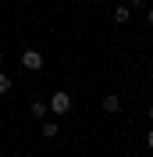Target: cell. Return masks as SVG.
<instances>
[{
  "mask_svg": "<svg viewBox=\"0 0 153 157\" xmlns=\"http://www.w3.org/2000/svg\"><path fill=\"white\" fill-rule=\"evenodd\" d=\"M47 111H54V114H68L71 111V97H68L64 89H57L54 97H50V104H47Z\"/></svg>",
  "mask_w": 153,
  "mask_h": 157,
  "instance_id": "1",
  "label": "cell"
},
{
  "mask_svg": "<svg viewBox=\"0 0 153 157\" xmlns=\"http://www.w3.org/2000/svg\"><path fill=\"white\" fill-rule=\"evenodd\" d=\"M21 68L39 71V68H43V54H39V50H25V54H21Z\"/></svg>",
  "mask_w": 153,
  "mask_h": 157,
  "instance_id": "2",
  "label": "cell"
},
{
  "mask_svg": "<svg viewBox=\"0 0 153 157\" xmlns=\"http://www.w3.org/2000/svg\"><path fill=\"white\" fill-rule=\"evenodd\" d=\"M128 18H132V7H128V4H121V7H114V21H118V25H125Z\"/></svg>",
  "mask_w": 153,
  "mask_h": 157,
  "instance_id": "3",
  "label": "cell"
},
{
  "mask_svg": "<svg viewBox=\"0 0 153 157\" xmlns=\"http://www.w3.org/2000/svg\"><path fill=\"white\" fill-rule=\"evenodd\" d=\"M118 107H121V100H118V97H103V111H107V114H114Z\"/></svg>",
  "mask_w": 153,
  "mask_h": 157,
  "instance_id": "4",
  "label": "cell"
},
{
  "mask_svg": "<svg viewBox=\"0 0 153 157\" xmlns=\"http://www.w3.org/2000/svg\"><path fill=\"white\" fill-rule=\"evenodd\" d=\"M43 136H47V139L57 136V121H43Z\"/></svg>",
  "mask_w": 153,
  "mask_h": 157,
  "instance_id": "5",
  "label": "cell"
},
{
  "mask_svg": "<svg viewBox=\"0 0 153 157\" xmlns=\"http://www.w3.org/2000/svg\"><path fill=\"white\" fill-rule=\"evenodd\" d=\"M29 111H32V118H43V114H47V104H43V100H36Z\"/></svg>",
  "mask_w": 153,
  "mask_h": 157,
  "instance_id": "6",
  "label": "cell"
},
{
  "mask_svg": "<svg viewBox=\"0 0 153 157\" xmlns=\"http://www.w3.org/2000/svg\"><path fill=\"white\" fill-rule=\"evenodd\" d=\"M7 89H11V75H4V71H0V97H4Z\"/></svg>",
  "mask_w": 153,
  "mask_h": 157,
  "instance_id": "7",
  "label": "cell"
},
{
  "mask_svg": "<svg viewBox=\"0 0 153 157\" xmlns=\"http://www.w3.org/2000/svg\"><path fill=\"white\" fill-rule=\"evenodd\" d=\"M132 7H146V0H132Z\"/></svg>",
  "mask_w": 153,
  "mask_h": 157,
  "instance_id": "8",
  "label": "cell"
},
{
  "mask_svg": "<svg viewBox=\"0 0 153 157\" xmlns=\"http://www.w3.org/2000/svg\"><path fill=\"white\" fill-rule=\"evenodd\" d=\"M146 21H150V25H153V7H150V11H146Z\"/></svg>",
  "mask_w": 153,
  "mask_h": 157,
  "instance_id": "9",
  "label": "cell"
},
{
  "mask_svg": "<svg viewBox=\"0 0 153 157\" xmlns=\"http://www.w3.org/2000/svg\"><path fill=\"white\" fill-rule=\"evenodd\" d=\"M146 147H150V150H153V132H150V136H146Z\"/></svg>",
  "mask_w": 153,
  "mask_h": 157,
  "instance_id": "10",
  "label": "cell"
},
{
  "mask_svg": "<svg viewBox=\"0 0 153 157\" xmlns=\"http://www.w3.org/2000/svg\"><path fill=\"white\" fill-rule=\"evenodd\" d=\"M0 64H4V54H0Z\"/></svg>",
  "mask_w": 153,
  "mask_h": 157,
  "instance_id": "11",
  "label": "cell"
},
{
  "mask_svg": "<svg viewBox=\"0 0 153 157\" xmlns=\"http://www.w3.org/2000/svg\"><path fill=\"white\" fill-rule=\"evenodd\" d=\"M150 121H153V111H150Z\"/></svg>",
  "mask_w": 153,
  "mask_h": 157,
  "instance_id": "12",
  "label": "cell"
}]
</instances>
